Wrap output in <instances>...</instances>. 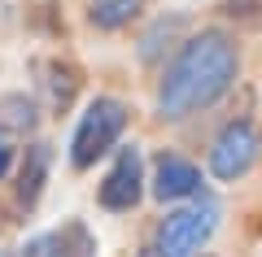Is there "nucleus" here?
I'll return each instance as SVG.
<instances>
[{
  "instance_id": "obj_1",
  "label": "nucleus",
  "mask_w": 262,
  "mask_h": 257,
  "mask_svg": "<svg viewBox=\"0 0 262 257\" xmlns=\"http://www.w3.org/2000/svg\"><path fill=\"white\" fill-rule=\"evenodd\" d=\"M241 74V53L227 31H201L175 53L158 83V113L162 118H188V113L210 109L232 92Z\"/></svg>"
},
{
  "instance_id": "obj_2",
  "label": "nucleus",
  "mask_w": 262,
  "mask_h": 257,
  "mask_svg": "<svg viewBox=\"0 0 262 257\" xmlns=\"http://www.w3.org/2000/svg\"><path fill=\"white\" fill-rule=\"evenodd\" d=\"M122 127H127V105L114 101V96H96L83 109L75 127V139H70V166L75 170H88L96 166V157H105L114 144H118Z\"/></svg>"
},
{
  "instance_id": "obj_3",
  "label": "nucleus",
  "mask_w": 262,
  "mask_h": 257,
  "mask_svg": "<svg viewBox=\"0 0 262 257\" xmlns=\"http://www.w3.org/2000/svg\"><path fill=\"white\" fill-rule=\"evenodd\" d=\"M214 227H219V205L210 196L188 209L166 214L158 227V240H153V257H196L201 244L214 236Z\"/></svg>"
},
{
  "instance_id": "obj_4",
  "label": "nucleus",
  "mask_w": 262,
  "mask_h": 257,
  "mask_svg": "<svg viewBox=\"0 0 262 257\" xmlns=\"http://www.w3.org/2000/svg\"><path fill=\"white\" fill-rule=\"evenodd\" d=\"M258 148H262V139H258V127H253L249 118L227 122L214 135V144H210V175L223 179V183L249 175L253 161H258Z\"/></svg>"
},
{
  "instance_id": "obj_5",
  "label": "nucleus",
  "mask_w": 262,
  "mask_h": 257,
  "mask_svg": "<svg viewBox=\"0 0 262 257\" xmlns=\"http://www.w3.org/2000/svg\"><path fill=\"white\" fill-rule=\"evenodd\" d=\"M144 196V157L131 144L118 153V161L110 166V175L101 183V205L105 209H136Z\"/></svg>"
},
{
  "instance_id": "obj_6",
  "label": "nucleus",
  "mask_w": 262,
  "mask_h": 257,
  "mask_svg": "<svg viewBox=\"0 0 262 257\" xmlns=\"http://www.w3.org/2000/svg\"><path fill=\"white\" fill-rule=\"evenodd\" d=\"M196 192H201V170L175 153H162L158 175H153V196L158 201H184V196H196Z\"/></svg>"
},
{
  "instance_id": "obj_7",
  "label": "nucleus",
  "mask_w": 262,
  "mask_h": 257,
  "mask_svg": "<svg viewBox=\"0 0 262 257\" xmlns=\"http://www.w3.org/2000/svg\"><path fill=\"white\" fill-rule=\"evenodd\" d=\"M44 179H48V144H31L27 153H22L18 188H13V201H18V209H35L39 192H44Z\"/></svg>"
},
{
  "instance_id": "obj_8",
  "label": "nucleus",
  "mask_w": 262,
  "mask_h": 257,
  "mask_svg": "<svg viewBox=\"0 0 262 257\" xmlns=\"http://www.w3.org/2000/svg\"><path fill=\"white\" fill-rule=\"evenodd\" d=\"M44 87H48V105L57 113L70 109V101L79 92V70L70 61H44Z\"/></svg>"
},
{
  "instance_id": "obj_9",
  "label": "nucleus",
  "mask_w": 262,
  "mask_h": 257,
  "mask_svg": "<svg viewBox=\"0 0 262 257\" xmlns=\"http://www.w3.org/2000/svg\"><path fill=\"white\" fill-rule=\"evenodd\" d=\"M140 13V0H92V22L101 31H118Z\"/></svg>"
},
{
  "instance_id": "obj_10",
  "label": "nucleus",
  "mask_w": 262,
  "mask_h": 257,
  "mask_svg": "<svg viewBox=\"0 0 262 257\" xmlns=\"http://www.w3.org/2000/svg\"><path fill=\"white\" fill-rule=\"evenodd\" d=\"M53 240H57V257H96V240L83 222H66Z\"/></svg>"
},
{
  "instance_id": "obj_11",
  "label": "nucleus",
  "mask_w": 262,
  "mask_h": 257,
  "mask_svg": "<svg viewBox=\"0 0 262 257\" xmlns=\"http://www.w3.org/2000/svg\"><path fill=\"white\" fill-rule=\"evenodd\" d=\"M0 113H5V122H9L13 131L35 127V101H27V96H5V101H0Z\"/></svg>"
},
{
  "instance_id": "obj_12",
  "label": "nucleus",
  "mask_w": 262,
  "mask_h": 257,
  "mask_svg": "<svg viewBox=\"0 0 262 257\" xmlns=\"http://www.w3.org/2000/svg\"><path fill=\"white\" fill-rule=\"evenodd\" d=\"M219 9H223V18H232L236 27H262V0H223Z\"/></svg>"
},
{
  "instance_id": "obj_13",
  "label": "nucleus",
  "mask_w": 262,
  "mask_h": 257,
  "mask_svg": "<svg viewBox=\"0 0 262 257\" xmlns=\"http://www.w3.org/2000/svg\"><path fill=\"white\" fill-rule=\"evenodd\" d=\"M179 27H184L179 18H162L158 27H153L149 35L140 39V57H144V61H158V53H162V39H170V35L179 31Z\"/></svg>"
},
{
  "instance_id": "obj_14",
  "label": "nucleus",
  "mask_w": 262,
  "mask_h": 257,
  "mask_svg": "<svg viewBox=\"0 0 262 257\" xmlns=\"http://www.w3.org/2000/svg\"><path fill=\"white\" fill-rule=\"evenodd\" d=\"M18 257H57V240L53 236H35V240H27V248H22Z\"/></svg>"
},
{
  "instance_id": "obj_15",
  "label": "nucleus",
  "mask_w": 262,
  "mask_h": 257,
  "mask_svg": "<svg viewBox=\"0 0 262 257\" xmlns=\"http://www.w3.org/2000/svg\"><path fill=\"white\" fill-rule=\"evenodd\" d=\"M9 166H13V148L0 139V179H5V170H9Z\"/></svg>"
},
{
  "instance_id": "obj_16",
  "label": "nucleus",
  "mask_w": 262,
  "mask_h": 257,
  "mask_svg": "<svg viewBox=\"0 0 262 257\" xmlns=\"http://www.w3.org/2000/svg\"><path fill=\"white\" fill-rule=\"evenodd\" d=\"M140 257H153V248H144V253H140Z\"/></svg>"
},
{
  "instance_id": "obj_17",
  "label": "nucleus",
  "mask_w": 262,
  "mask_h": 257,
  "mask_svg": "<svg viewBox=\"0 0 262 257\" xmlns=\"http://www.w3.org/2000/svg\"><path fill=\"white\" fill-rule=\"evenodd\" d=\"M0 257H9V253H5V248H0Z\"/></svg>"
}]
</instances>
